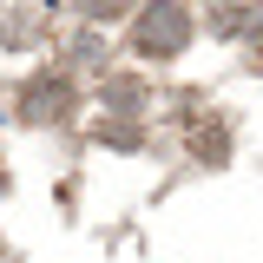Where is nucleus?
Masks as SVG:
<instances>
[{"label":"nucleus","mask_w":263,"mask_h":263,"mask_svg":"<svg viewBox=\"0 0 263 263\" xmlns=\"http://www.w3.org/2000/svg\"><path fill=\"white\" fill-rule=\"evenodd\" d=\"M184 40H191V13H184L178 0H152V7L138 13V27H132V53L171 60V53H184Z\"/></svg>","instance_id":"nucleus-1"},{"label":"nucleus","mask_w":263,"mask_h":263,"mask_svg":"<svg viewBox=\"0 0 263 263\" xmlns=\"http://www.w3.org/2000/svg\"><path fill=\"white\" fill-rule=\"evenodd\" d=\"M66 112H72V79H60V72H40L27 92H20V119L27 125H53Z\"/></svg>","instance_id":"nucleus-2"},{"label":"nucleus","mask_w":263,"mask_h":263,"mask_svg":"<svg viewBox=\"0 0 263 263\" xmlns=\"http://www.w3.org/2000/svg\"><path fill=\"white\" fill-rule=\"evenodd\" d=\"M105 105H112L119 119H138V112H145V86H138V79H105Z\"/></svg>","instance_id":"nucleus-3"},{"label":"nucleus","mask_w":263,"mask_h":263,"mask_svg":"<svg viewBox=\"0 0 263 263\" xmlns=\"http://www.w3.org/2000/svg\"><path fill=\"white\" fill-rule=\"evenodd\" d=\"M79 7H86V20H119L125 13V0H79Z\"/></svg>","instance_id":"nucleus-4"},{"label":"nucleus","mask_w":263,"mask_h":263,"mask_svg":"<svg viewBox=\"0 0 263 263\" xmlns=\"http://www.w3.org/2000/svg\"><path fill=\"white\" fill-rule=\"evenodd\" d=\"M105 145H125L132 152V145H138V125H112V119H105Z\"/></svg>","instance_id":"nucleus-5"}]
</instances>
